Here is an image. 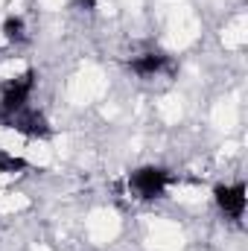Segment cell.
Masks as SVG:
<instances>
[{"label": "cell", "instance_id": "obj_1", "mask_svg": "<svg viewBox=\"0 0 248 251\" xmlns=\"http://www.w3.org/2000/svg\"><path fill=\"white\" fill-rule=\"evenodd\" d=\"M167 181H170L167 170H161V167H143V170L131 173L128 187L137 193V199H158L164 193V187H167Z\"/></svg>", "mask_w": 248, "mask_h": 251}, {"label": "cell", "instance_id": "obj_4", "mask_svg": "<svg viewBox=\"0 0 248 251\" xmlns=\"http://www.w3.org/2000/svg\"><path fill=\"white\" fill-rule=\"evenodd\" d=\"M216 204H219V210L228 213L231 219H243V213H246V187H243V184L216 187Z\"/></svg>", "mask_w": 248, "mask_h": 251}, {"label": "cell", "instance_id": "obj_8", "mask_svg": "<svg viewBox=\"0 0 248 251\" xmlns=\"http://www.w3.org/2000/svg\"><path fill=\"white\" fill-rule=\"evenodd\" d=\"M82 3H85V6H94V3H97V0H82Z\"/></svg>", "mask_w": 248, "mask_h": 251}, {"label": "cell", "instance_id": "obj_3", "mask_svg": "<svg viewBox=\"0 0 248 251\" xmlns=\"http://www.w3.org/2000/svg\"><path fill=\"white\" fill-rule=\"evenodd\" d=\"M9 126L29 134V137H47L50 134V126L44 120V114L38 111H29V108H18L15 114H9Z\"/></svg>", "mask_w": 248, "mask_h": 251}, {"label": "cell", "instance_id": "obj_5", "mask_svg": "<svg viewBox=\"0 0 248 251\" xmlns=\"http://www.w3.org/2000/svg\"><path fill=\"white\" fill-rule=\"evenodd\" d=\"M128 67H131L137 76H155V73H161V70H173V64H170V59H167L164 53H143V56H137Z\"/></svg>", "mask_w": 248, "mask_h": 251}, {"label": "cell", "instance_id": "obj_2", "mask_svg": "<svg viewBox=\"0 0 248 251\" xmlns=\"http://www.w3.org/2000/svg\"><path fill=\"white\" fill-rule=\"evenodd\" d=\"M32 88H35V73H32V70H26V73L18 76L15 82H9V85L3 88V100H0L3 114H15L18 108H24L26 100H29V94H32Z\"/></svg>", "mask_w": 248, "mask_h": 251}, {"label": "cell", "instance_id": "obj_7", "mask_svg": "<svg viewBox=\"0 0 248 251\" xmlns=\"http://www.w3.org/2000/svg\"><path fill=\"white\" fill-rule=\"evenodd\" d=\"M21 170H26V161L0 149V173H21Z\"/></svg>", "mask_w": 248, "mask_h": 251}, {"label": "cell", "instance_id": "obj_6", "mask_svg": "<svg viewBox=\"0 0 248 251\" xmlns=\"http://www.w3.org/2000/svg\"><path fill=\"white\" fill-rule=\"evenodd\" d=\"M26 26H24V21L21 18H9L6 24H3V35L9 38V41H24L26 38V32H24Z\"/></svg>", "mask_w": 248, "mask_h": 251}]
</instances>
